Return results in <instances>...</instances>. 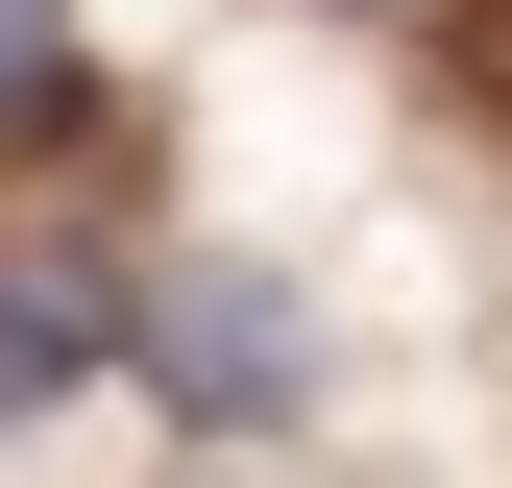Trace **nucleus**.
I'll use <instances>...</instances> for the list:
<instances>
[{
    "instance_id": "nucleus-1",
    "label": "nucleus",
    "mask_w": 512,
    "mask_h": 488,
    "mask_svg": "<svg viewBox=\"0 0 512 488\" xmlns=\"http://www.w3.org/2000/svg\"><path fill=\"white\" fill-rule=\"evenodd\" d=\"M147 366H171L196 440H269V415L317 391V318H293L269 269H171V293H147Z\"/></svg>"
},
{
    "instance_id": "nucleus-2",
    "label": "nucleus",
    "mask_w": 512,
    "mask_h": 488,
    "mask_svg": "<svg viewBox=\"0 0 512 488\" xmlns=\"http://www.w3.org/2000/svg\"><path fill=\"white\" fill-rule=\"evenodd\" d=\"M98 342H122V293H98V269H0V415H49Z\"/></svg>"
},
{
    "instance_id": "nucleus-4",
    "label": "nucleus",
    "mask_w": 512,
    "mask_h": 488,
    "mask_svg": "<svg viewBox=\"0 0 512 488\" xmlns=\"http://www.w3.org/2000/svg\"><path fill=\"white\" fill-rule=\"evenodd\" d=\"M366 25H439V0H366Z\"/></svg>"
},
{
    "instance_id": "nucleus-3",
    "label": "nucleus",
    "mask_w": 512,
    "mask_h": 488,
    "mask_svg": "<svg viewBox=\"0 0 512 488\" xmlns=\"http://www.w3.org/2000/svg\"><path fill=\"white\" fill-rule=\"evenodd\" d=\"M0 122H49V0H0Z\"/></svg>"
}]
</instances>
